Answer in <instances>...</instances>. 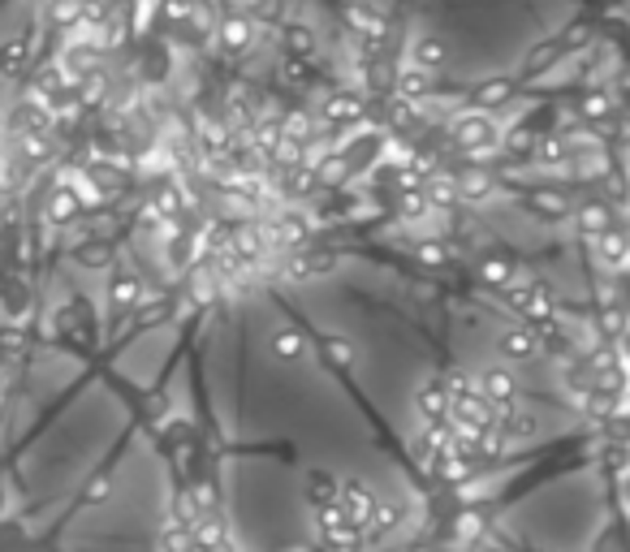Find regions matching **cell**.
Here are the masks:
<instances>
[{
    "mask_svg": "<svg viewBox=\"0 0 630 552\" xmlns=\"http://www.w3.org/2000/svg\"><path fill=\"white\" fill-rule=\"evenodd\" d=\"M449 139L458 151H475V147H488V143H501V125L492 121V113H475L466 108L458 117L449 121Z\"/></svg>",
    "mask_w": 630,
    "mask_h": 552,
    "instance_id": "1",
    "label": "cell"
},
{
    "mask_svg": "<svg viewBox=\"0 0 630 552\" xmlns=\"http://www.w3.org/2000/svg\"><path fill=\"white\" fill-rule=\"evenodd\" d=\"M475 388H480V397L492 410L518 406V376H514V367H506V362H492L484 371H475Z\"/></svg>",
    "mask_w": 630,
    "mask_h": 552,
    "instance_id": "2",
    "label": "cell"
},
{
    "mask_svg": "<svg viewBox=\"0 0 630 552\" xmlns=\"http://www.w3.org/2000/svg\"><path fill=\"white\" fill-rule=\"evenodd\" d=\"M492 345H497V359L506 362V367H527V362H535L544 354V350H540V336H535L527 324L501 328V333L492 336Z\"/></svg>",
    "mask_w": 630,
    "mask_h": 552,
    "instance_id": "3",
    "label": "cell"
},
{
    "mask_svg": "<svg viewBox=\"0 0 630 552\" xmlns=\"http://www.w3.org/2000/svg\"><path fill=\"white\" fill-rule=\"evenodd\" d=\"M99 56H104L99 44L91 39V35H82V22H78V26H73V39L61 48V61H56V65H61L65 78H82V73L99 70Z\"/></svg>",
    "mask_w": 630,
    "mask_h": 552,
    "instance_id": "4",
    "label": "cell"
},
{
    "mask_svg": "<svg viewBox=\"0 0 630 552\" xmlns=\"http://www.w3.org/2000/svg\"><path fill=\"white\" fill-rule=\"evenodd\" d=\"M255 39H260V26H255V18L251 13H225L217 26V44L229 56H243V52L255 48Z\"/></svg>",
    "mask_w": 630,
    "mask_h": 552,
    "instance_id": "5",
    "label": "cell"
},
{
    "mask_svg": "<svg viewBox=\"0 0 630 552\" xmlns=\"http://www.w3.org/2000/svg\"><path fill=\"white\" fill-rule=\"evenodd\" d=\"M592 255H596V264L605 268L609 276H622L630 264V242H626V229L622 225H613L605 229L600 238H592Z\"/></svg>",
    "mask_w": 630,
    "mask_h": 552,
    "instance_id": "6",
    "label": "cell"
},
{
    "mask_svg": "<svg viewBox=\"0 0 630 552\" xmlns=\"http://www.w3.org/2000/svg\"><path fill=\"white\" fill-rule=\"evenodd\" d=\"M454 186H458V203H462V208H480V203H488V199L497 194V173H492V168L466 165V168L454 173Z\"/></svg>",
    "mask_w": 630,
    "mask_h": 552,
    "instance_id": "7",
    "label": "cell"
},
{
    "mask_svg": "<svg viewBox=\"0 0 630 552\" xmlns=\"http://www.w3.org/2000/svg\"><path fill=\"white\" fill-rule=\"evenodd\" d=\"M570 220H575V234L587 242L600 238L605 229L617 225V217H613V208H609L605 199H583V203H575V208H570Z\"/></svg>",
    "mask_w": 630,
    "mask_h": 552,
    "instance_id": "8",
    "label": "cell"
},
{
    "mask_svg": "<svg viewBox=\"0 0 630 552\" xmlns=\"http://www.w3.org/2000/svg\"><path fill=\"white\" fill-rule=\"evenodd\" d=\"M82 199L73 194V186L70 182H61V186H52V194H48V203H44V220H48L52 229H70V225H78L82 220Z\"/></svg>",
    "mask_w": 630,
    "mask_h": 552,
    "instance_id": "9",
    "label": "cell"
},
{
    "mask_svg": "<svg viewBox=\"0 0 630 552\" xmlns=\"http://www.w3.org/2000/svg\"><path fill=\"white\" fill-rule=\"evenodd\" d=\"M514 96H518V82H514V78H484L480 87L466 91V104H471L475 113H492V108L514 104Z\"/></svg>",
    "mask_w": 630,
    "mask_h": 552,
    "instance_id": "10",
    "label": "cell"
},
{
    "mask_svg": "<svg viewBox=\"0 0 630 552\" xmlns=\"http://www.w3.org/2000/svg\"><path fill=\"white\" fill-rule=\"evenodd\" d=\"M449 56H454V48H449V39L445 35H414L411 39V65H419V70L428 73H440L445 65H449Z\"/></svg>",
    "mask_w": 630,
    "mask_h": 552,
    "instance_id": "11",
    "label": "cell"
},
{
    "mask_svg": "<svg viewBox=\"0 0 630 552\" xmlns=\"http://www.w3.org/2000/svg\"><path fill=\"white\" fill-rule=\"evenodd\" d=\"M393 96H402V99H411V104H423L428 96H437V73H428V70H419V65H402V70L393 73Z\"/></svg>",
    "mask_w": 630,
    "mask_h": 552,
    "instance_id": "12",
    "label": "cell"
},
{
    "mask_svg": "<svg viewBox=\"0 0 630 552\" xmlns=\"http://www.w3.org/2000/svg\"><path fill=\"white\" fill-rule=\"evenodd\" d=\"M363 113H367L363 91H333L319 108L324 125H354V121H363Z\"/></svg>",
    "mask_w": 630,
    "mask_h": 552,
    "instance_id": "13",
    "label": "cell"
},
{
    "mask_svg": "<svg viewBox=\"0 0 630 552\" xmlns=\"http://www.w3.org/2000/svg\"><path fill=\"white\" fill-rule=\"evenodd\" d=\"M414 414H419V423L449 419V393H445L440 380H423V385L414 388Z\"/></svg>",
    "mask_w": 630,
    "mask_h": 552,
    "instance_id": "14",
    "label": "cell"
},
{
    "mask_svg": "<svg viewBox=\"0 0 630 552\" xmlns=\"http://www.w3.org/2000/svg\"><path fill=\"white\" fill-rule=\"evenodd\" d=\"M30 56H35V35H9V44H0V78H18L30 70Z\"/></svg>",
    "mask_w": 630,
    "mask_h": 552,
    "instance_id": "15",
    "label": "cell"
},
{
    "mask_svg": "<svg viewBox=\"0 0 630 552\" xmlns=\"http://www.w3.org/2000/svg\"><path fill=\"white\" fill-rule=\"evenodd\" d=\"M423 199H428V208L432 212H458L462 203H458V186H454V173L449 168H437L432 177H423Z\"/></svg>",
    "mask_w": 630,
    "mask_h": 552,
    "instance_id": "16",
    "label": "cell"
},
{
    "mask_svg": "<svg viewBox=\"0 0 630 552\" xmlns=\"http://www.w3.org/2000/svg\"><path fill=\"white\" fill-rule=\"evenodd\" d=\"M139 302H143V281H139V272H117V276L108 281V307H113V315H130Z\"/></svg>",
    "mask_w": 630,
    "mask_h": 552,
    "instance_id": "17",
    "label": "cell"
},
{
    "mask_svg": "<svg viewBox=\"0 0 630 552\" xmlns=\"http://www.w3.org/2000/svg\"><path fill=\"white\" fill-rule=\"evenodd\" d=\"M575 113H579V121H583V125H596V130H600V125H605L609 117H617V104L609 99V91H605V87H587Z\"/></svg>",
    "mask_w": 630,
    "mask_h": 552,
    "instance_id": "18",
    "label": "cell"
},
{
    "mask_svg": "<svg viewBox=\"0 0 630 552\" xmlns=\"http://www.w3.org/2000/svg\"><path fill=\"white\" fill-rule=\"evenodd\" d=\"M281 48L290 61H311L315 52H319V39H315V30L307 22H285L281 30Z\"/></svg>",
    "mask_w": 630,
    "mask_h": 552,
    "instance_id": "19",
    "label": "cell"
},
{
    "mask_svg": "<svg viewBox=\"0 0 630 552\" xmlns=\"http://www.w3.org/2000/svg\"><path fill=\"white\" fill-rule=\"evenodd\" d=\"M268 345H272V354H277V359L294 362V359H302V354H307V333H302L298 324H277L272 336H268Z\"/></svg>",
    "mask_w": 630,
    "mask_h": 552,
    "instance_id": "20",
    "label": "cell"
},
{
    "mask_svg": "<svg viewBox=\"0 0 630 552\" xmlns=\"http://www.w3.org/2000/svg\"><path fill=\"white\" fill-rule=\"evenodd\" d=\"M570 151H575V147H570V139H561V134H553V130H549V134H535V151H532V156L544 168L570 165Z\"/></svg>",
    "mask_w": 630,
    "mask_h": 552,
    "instance_id": "21",
    "label": "cell"
},
{
    "mask_svg": "<svg viewBox=\"0 0 630 552\" xmlns=\"http://www.w3.org/2000/svg\"><path fill=\"white\" fill-rule=\"evenodd\" d=\"M385 121L397 130V134H411L414 125L423 121V104H411V99H402V96H388L385 99Z\"/></svg>",
    "mask_w": 630,
    "mask_h": 552,
    "instance_id": "22",
    "label": "cell"
},
{
    "mask_svg": "<svg viewBox=\"0 0 630 552\" xmlns=\"http://www.w3.org/2000/svg\"><path fill=\"white\" fill-rule=\"evenodd\" d=\"M527 208H532L535 217H544V220H566L575 203H570L561 191H527Z\"/></svg>",
    "mask_w": 630,
    "mask_h": 552,
    "instance_id": "23",
    "label": "cell"
},
{
    "mask_svg": "<svg viewBox=\"0 0 630 552\" xmlns=\"http://www.w3.org/2000/svg\"><path fill=\"white\" fill-rule=\"evenodd\" d=\"M558 44H561V52H583V48H592L596 44V22L592 18H575V22L566 26L558 35Z\"/></svg>",
    "mask_w": 630,
    "mask_h": 552,
    "instance_id": "24",
    "label": "cell"
},
{
    "mask_svg": "<svg viewBox=\"0 0 630 552\" xmlns=\"http://www.w3.org/2000/svg\"><path fill=\"white\" fill-rule=\"evenodd\" d=\"M561 56H566V52H561V44H558V39H544L540 48H532V52H527V56H523V73H527V78H535V73L553 70V65H558Z\"/></svg>",
    "mask_w": 630,
    "mask_h": 552,
    "instance_id": "25",
    "label": "cell"
},
{
    "mask_svg": "<svg viewBox=\"0 0 630 552\" xmlns=\"http://www.w3.org/2000/svg\"><path fill=\"white\" fill-rule=\"evenodd\" d=\"M113 259H117V251H113V242L108 238L78 242V264L82 268H113Z\"/></svg>",
    "mask_w": 630,
    "mask_h": 552,
    "instance_id": "26",
    "label": "cell"
},
{
    "mask_svg": "<svg viewBox=\"0 0 630 552\" xmlns=\"http://www.w3.org/2000/svg\"><path fill=\"white\" fill-rule=\"evenodd\" d=\"M246 143H251L268 160V156H272V147L281 143V117H260L255 125H251V139H246Z\"/></svg>",
    "mask_w": 630,
    "mask_h": 552,
    "instance_id": "27",
    "label": "cell"
},
{
    "mask_svg": "<svg viewBox=\"0 0 630 552\" xmlns=\"http://www.w3.org/2000/svg\"><path fill=\"white\" fill-rule=\"evenodd\" d=\"M281 139L311 147L315 143V117L311 113H285V117H281Z\"/></svg>",
    "mask_w": 630,
    "mask_h": 552,
    "instance_id": "28",
    "label": "cell"
},
{
    "mask_svg": "<svg viewBox=\"0 0 630 552\" xmlns=\"http://www.w3.org/2000/svg\"><path fill=\"white\" fill-rule=\"evenodd\" d=\"M52 134H22V143H18V156H22V165L30 168H39V165H48L52 160Z\"/></svg>",
    "mask_w": 630,
    "mask_h": 552,
    "instance_id": "29",
    "label": "cell"
},
{
    "mask_svg": "<svg viewBox=\"0 0 630 552\" xmlns=\"http://www.w3.org/2000/svg\"><path fill=\"white\" fill-rule=\"evenodd\" d=\"M397 217H402V225H423V220L432 217L423 191H397Z\"/></svg>",
    "mask_w": 630,
    "mask_h": 552,
    "instance_id": "30",
    "label": "cell"
},
{
    "mask_svg": "<svg viewBox=\"0 0 630 552\" xmlns=\"http://www.w3.org/2000/svg\"><path fill=\"white\" fill-rule=\"evenodd\" d=\"M592 324L600 328L605 345H622V333H626V315H622V307H600V311L592 315Z\"/></svg>",
    "mask_w": 630,
    "mask_h": 552,
    "instance_id": "31",
    "label": "cell"
},
{
    "mask_svg": "<svg viewBox=\"0 0 630 552\" xmlns=\"http://www.w3.org/2000/svg\"><path fill=\"white\" fill-rule=\"evenodd\" d=\"M319 350H324V359L333 362L337 371H350L354 359H359V354H354V341H350V336H337V333L324 336V345H319Z\"/></svg>",
    "mask_w": 630,
    "mask_h": 552,
    "instance_id": "32",
    "label": "cell"
},
{
    "mask_svg": "<svg viewBox=\"0 0 630 552\" xmlns=\"http://www.w3.org/2000/svg\"><path fill=\"white\" fill-rule=\"evenodd\" d=\"M113 87H108V78H104V70H91V73H82L78 78V87H73V99L78 104H99V99L108 96Z\"/></svg>",
    "mask_w": 630,
    "mask_h": 552,
    "instance_id": "33",
    "label": "cell"
},
{
    "mask_svg": "<svg viewBox=\"0 0 630 552\" xmlns=\"http://www.w3.org/2000/svg\"><path fill=\"white\" fill-rule=\"evenodd\" d=\"M501 147H506L509 160H532V151H535V130H532V125H514L506 139H501Z\"/></svg>",
    "mask_w": 630,
    "mask_h": 552,
    "instance_id": "34",
    "label": "cell"
},
{
    "mask_svg": "<svg viewBox=\"0 0 630 552\" xmlns=\"http://www.w3.org/2000/svg\"><path fill=\"white\" fill-rule=\"evenodd\" d=\"M26 311H30V293H26L18 281H13V285H4V293H0V315H4L9 324H18Z\"/></svg>",
    "mask_w": 630,
    "mask_h": 552,
    "instance_id": "35",
    "label": "cell"
},
{
    "mask_svg": "<svg viewBox=\"0 0 630 552\" xmlns=\"http://www.w3.org/2000/svg\"><path fill=\"white\" fill-rule=\"evenodd\" d=\"M514 272H518V268L509 264V259H501V255H488V259H480V281H484V285H492V289H501L509 276H514Z\"/></svg>",
    "mask_w": 630,
    "mask_h": 552,
    "instance_id": "36",
    "label": "cell"
},
{
    "mask_svg": "<svg viewBox=\"0 0 630 552\" xmlns=\"http://www.w3.org/2000/svg\"><path fill=\"white\" fill-rule=\"evenodd\" d=\"M139 328H156V324H169L173 319V302L169 298H151V302H139Z\"/></svg>",
    "mask_w": 630,
    "mask_h": 552,
    "instance_id": "37",
    "label": "cell"
},
{
    "mask_svg": "<svg viewBox=\"0 0 630 552\" xmlns=\"http://www.w3.org/2000/svg\"><path fill=\"white\" fill-rule=\"evenodd\" d=\"M48 22L52 26H78L82 22V0H52V9H48Z\"/></svg>",
    "mask_w": 630,
    "mask_h": 552,
    "instance_id": "38",
    "label": "cell"
},
{
    "mask_svg": "<svg viewBox=\"0 0 630 552\" xmlns=\"http://www.w3.org/2000/svg\"><path fill=\"white\" fill-rule=\"evenodd\" d=\"M414 255H419V264L423 268H445L449 264V251H445L437 238H423L419 246H414Z\"/></svg>",
    "mask_w": 630,
    "mask_h": 552,
    "instance_id": "39",
    "label": "cell"
},
{
    "mask_svg": "<svg viewBox=\"0 0 630 552\" xmlns=\"http://www.w3.org/2000/svg\"><path fill=\"white\" fill-rule=\"evenodd\" d=\"M194 255V238H186V234H173L169 238V264L173 268H186Z\"/></svg>",
    "mask_w": 630,
    "mask_h": 552,
    "instance_id": "40",
    "label": "cell"
},
{
    "mask_svg": "<svg viewBox=\"0 0 630 552\" xmlns=\"http://www.w3.org/2000/svg\"><path fill=\"white\" fill-rule=\"evenodd\" d=\"M281 78H285L290 87H302V82L311 78V73H307V61H290V56H285V65H281Z\"/></svg>",
    "mask_w": 630,
    "mask_h": 552,
    "instance_id": "41",
    "label": "cell"
},
{
    "mask_svg": "<svg viewBox=\"0 0 630 552\" xmlns=\"http://www.w3.org/2000/svg\"><path fill=\"white\" fill-rule=\"evenodd\" d=\"M191 9H194V0H169V4H165V13H169L173 22H186Z\"/></svg>",
    "mask_w": 630,
    "mask_h": 552,
    "instance_id": "42",
    "label": "cell"
},
{
    "mask_svg": "<svg viewBox=\"0 0 630 552\" xmlns=\"http://www.w3.org/2000/svg\"><path fill=\"white\" fill-rule=\"evenodd\" d=\"M255 4H264V9H277V4H281V0H255Z\"/></svg>",
    "mask_w": 630,
    "mask_h": 552,
    "instance_id": "43",
    "label": "cell"
}]
</instances>
